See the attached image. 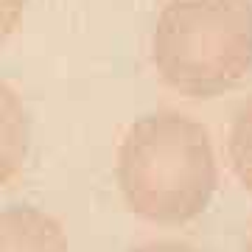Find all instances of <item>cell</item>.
Returning a JSON list of instances; mask_svg holds the SVG:
<instances>
[{"mask_svg": "<svg viewBox=\"0 0 252 252\" xmlns=\"http://www.w3.org/2000/svg\"><path fill=\"white\" fill-rule=\"evenodd\" d=\"M132 252H199V250L185 241H149Z\"/></svg>", "mask_w": 252, "mask_h": 252, "instance_id": "cell-7", "label": "cell"}, {"mask_svg": "<svg viewBox=\"0 0 252 252\" xmlns=\"http://www.w3.org/2000/svg\"><path fill=\"white\" fill-rule=\"evenodd\" d=\"M152 62L190 98L235 90L252 70V0H168L152 31Z\"/></svg>", "mask_w": 252, "mask_h": 252, "instance_id": "cell-2", "label": "cell"}, {"mask_svg": "<svg viewBox=\"0 0 252 252\" xmlns=\"http://www.w3.org/2000/svg\"><path fill=\"white\" fill-rule=\"evenodd\" d=\"M31 124L20 93L0 81V188H6L28 160Z\"/></svg>", "mask_w": 252, "mask_h": 252, "instance_id": "cell-4", "label": "cell"}, {"mask_svg": "<svg viewBox=\"0 0 252 252\" xmlns=\"http://www.w3.org/2000/svg\"><path fill=\"white\" fill-rule=\"evenodd\" d=\"M115 174L126 207L168 227L202 216L219 185L210 132L174 109L149 112L126 129Z\"/></svg>", "mask_w": 252, "mask_h": 252, "instance_id": "cell-1", "label": "cell"}, {"mask_svg": "<svg viewBox=\"0 0 252 252\" xmlns=\"http://www.w3.org/2000/svg\"><path fill=\"white\" fill-rule=\"evenodd\" d=\"M0 252H70L59 219L34 205L0 207Z\"/></svg>", "mask_w": 252, "mask_h": 252, "instance_id": "cell-3", "label": "cell"}, {"mask_svg": "<svg viewBox=\"0 0 252 252\" xmlns=\"http://www.w3.org/2000/svg\"><path fill=\"white\" fill-rule=\"evenodd\" d=\"M227 160L235 180L244 185L247 193H252V95L241 101L233 115L227 135Z\"/></svg>", "mask_w": 252, "mask_h": 252, "instance_id": "cell-5", "label": "cell"}, {"mask_svg": "<svg viewBox=\"0 0 252 252\" xmlns=\"http://www.w3.org/2000/svg\"><path fill=\"white\" fill-rule=\"evenodd\" d=\"M244 252H252V233H250V238H247V244H244Z\"/></svg>", "mask_w": 252, "mask_h": 252, "instance_id": "cell-8", "label": "cell"}, {"mask_svg": "<svg viewBox=\"0 0 252 252\" xmlns=\"http://www.w3.org/2000/svg\"><path fill=\"white\" fill-rule=\"evenodd\" d=\"M28 0H0V42H6L23 20Z\"/></svg>", "mask_w": 252, "mask_h": 252, "instance_id": "cell-6", "label": "cell"}]
</instances>
